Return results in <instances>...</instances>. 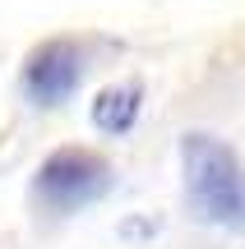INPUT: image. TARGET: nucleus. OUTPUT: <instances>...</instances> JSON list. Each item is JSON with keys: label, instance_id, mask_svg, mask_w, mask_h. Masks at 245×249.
Segmentation results:
<instances>
[{"label": "nucleus", "instance_id": "7ed1b4c3", "mask_svg": "<svg viewBox=\"0 0 245 249\" xmlns=\"http://www.w3.org/2000/svg\"><path fill=\"white\" fill-rule=\"evenodd\" d=\"M79 70H83V55L74 42H42L23 65V88L37 107H56L74 92Z\"/></svg>", "mask_w": 245, "mask_h": 249}, {"label": "nucleus", "instance_id": "20e7f679", "mask_svg": "<svg viewBox=\"0 0 245 249\" xmlns=\"http://www.w3.org/2000/svg\"><path fill=\"white\" fill-rule=\"evenodd\" d=\"M139 107H144L139 83H111V88H102L97 102H93V124H97L102 134H125L130 124L139 120Z\"/></svg>", "mask_w": 245, "mask_h": 249}, {"label": "nucleus", "instance_id": "f257e3e1", "mask_svg": "<svg viewBox=\"0 0 245 249\" xmlns=\"http://www.w3.org/2000/svg\"><path fill=\"white\" fill-rule=\"evenodd\" d=\"M181 176H185V203L199 222L213 226H245V171L236 152L213 134H185L181 139Z\"/></svg>", "mask_w": 245, "mask_h": 249}, {"label": "nucleus", "instance_id": "f03ea898", "mask_svg": "<svg viewBox=\"0 0 245 249\" xmlns=\"http://www.w3.org/2000/svg\"><path fill=\"white\" fill-rule=\"evenodd\" d=\"M107 189H111V166H107V157H97V152H88V148L51 152V157L37 166V176H33L37 203L51 208V213H74V208L102 198Z\"/></svg>", "mask_w": 245, "mask_h": 249}]
</instances>
